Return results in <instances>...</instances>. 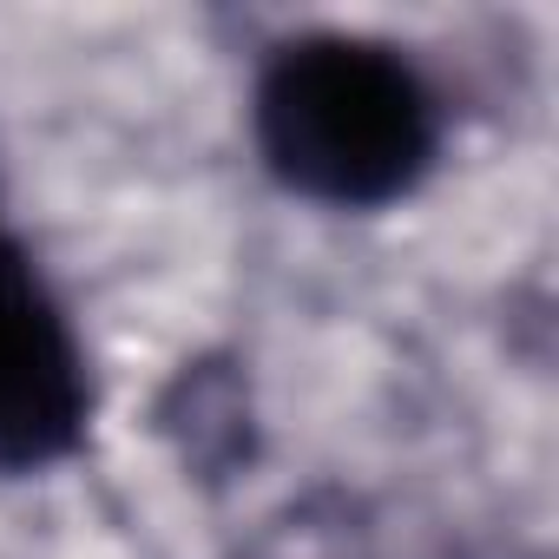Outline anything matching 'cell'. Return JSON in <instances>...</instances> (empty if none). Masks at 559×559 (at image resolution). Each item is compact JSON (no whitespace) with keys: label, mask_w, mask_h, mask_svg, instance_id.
<instances>
[{"label":"cell","mask_w":559,"mask_h":559,"mask_svg":"<svg viewBox=\"0 0 559 559\" xmlns=\"http://www.w3.org/2000/svg\"><path fill=\"white\" fill-rule=\"evenodd\" d=\"M250 132L284 191L330 211H376L435 171L441 99L382 40L297 34L257 73Z\"/></svg>","instance_id":"1"},{"label":"cell","mask_w":559,"mask_h":559,"mask_svg":"<svg viewBox=\"0 0 559 559\" xmlns=\"http://www.w3.org/2000/svg\"><path fill=\"white\" fill-rule=\"evenodd\" d=\"M86 349L34 250L0 230V474H40L86 441Z\"/></svg>","instance_id":"2"}]
</instances>
